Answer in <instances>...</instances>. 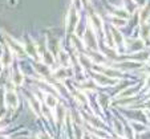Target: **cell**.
Instances as JSON below:
<instances>
[{"instance_id": "obj_1", "label": "cell", "mask_w": 150, "mask_h": 139, "mask_svg": "<svg viewBox=\"0 0 150 139\" xmlns=\"http://www.w3.org/2000/svg\"><path fill=\"white\" fill-rule=\"evenodd\" d=\"M7 102H8L9 105H12V106H16V103H17L16 95H15L13 93H8L7 94Z\"/></svg>"}, {"instance_id": "obj_2", "label": "cell", "mask_w": 150, "mask_h": 139, "mask_svg": "<svg viewBox=\"0 0 150 139\" xmlns=\"http://www.w3.org/2000/svg\"><path fill=\"white\" fill-rule=\"evenodd\" d=\"M1 69H3V68H1V65H0V72H1Z\"/></svg>"}]
</instances>
